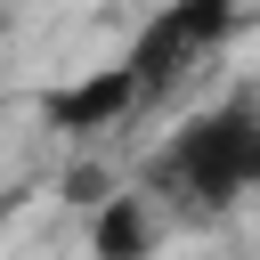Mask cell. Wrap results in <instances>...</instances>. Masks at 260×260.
I'll return each mask as SVG.
<instances>
[{
  "label": "cell",
  "mask_w": 260,
  "mask_h": 260,
  "mask_svg": "<svg viewBox=\"0 0 260 260\" xmlns=\"http://www.w3.org/2000/svg\"><path fill=\"white\" fill-rule=\"evenodd\" d=\"M162 236V203L146 187H114L98 211H89V252L98 260H146Z\"/></svg>",
  "instance_id": "cell-4"
},
{
  "label": "cell",
  "mask_w": 260,
  "mask_h": 260,
  "mask_svg": "<svg viewBox=\"0 0 260 260\" xmlns=\"http://www.w3.org/2000/svg\"><path fill=\"white\" fill-rule=\"evenodd\" d=\"M154 98H146V81L114 57V65H98V73H81V81H65V89H49V130H65V138H106V130H122L130 114H146Z\"/></svg>",
  "instance_id": "cell-3"
},
{
  "label": "cell",
  "mask_w": 260,
  "mask_h": 260,
  "mask_svg": "<svg viewBox=\"0 0 260 260\" xmlns=\"http://www.w3.org/2000/svg\"><path fill=\"white\" fill-rule=\"evenodd\" d=\"M138 187L162 211H179V219H228L244 195H260V98L236 89V98L187 114L146 154V179Z\"/></svg>",
  "instance_id": "cell-1"
},
{
  "label": "cell",
  "mask_w": 260,
  "mask_h": 260,
  "mask_svg": "<svg viewBox=\"0 0 260 260\" xmlns=\"http://www.w3.org/2000/svg\"><path fill=\"white\" fill-rule=\"evenodd\" d=\"M228 32H236V8H219V0H179V8H154V16L130 32L122 65L146 81V98H171Z\"/></svg>",
  "instance_id": "cell-2"
}]
</instances>
